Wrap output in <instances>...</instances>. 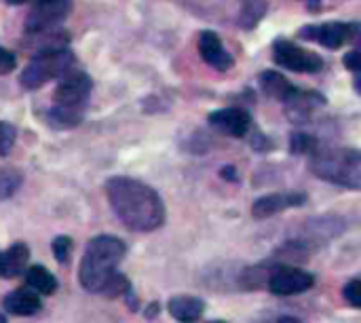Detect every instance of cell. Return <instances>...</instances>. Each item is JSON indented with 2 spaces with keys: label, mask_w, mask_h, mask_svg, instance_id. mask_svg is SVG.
<instances>
[{
  "label": "cell",
  "mask_w": 361,
  "mask_h": 323,
  "mask_svg": "<svg viewBox=\"0 0 361 323\" xmlns=\"http://www.w3.org/2000/svg\"><path fill=\"white\" fill-rule=\"evenodd\" d=\"M311 169L315 176L349 186V188H361V157L355 148H322L313 152Z\"/></svg>",
  "instance_id": "3"
},
{
  "label": "cell",
  "mask_w": 361,
  "mask_h": 323,
  "mask_svg": "<svg viewBox=\"0 0 361 323\" xmlns=\"http://www.w3.org/2000/svg\"><path fill=\"white\" fill-rule=\"evenodd\" d=\"M317 146H319V142L309 133H294L290 140L292 152H298V154H313L317 150Z\"/></svg>",
  "instance_id": "21"
},
{
  "label": "cell",
  "mask_w": 361,
  "mask_h": 323,
  "mask_svg": "<svg viewBox=\"0 0 361 323\" xmlns=\"http://www.w3.org/2000/svg\"><path fill=\"white\" fill-rule=\"evenodd\" d=\"M127 288H129L127 277H123V275L114 273V275L108 279V284L104 286V290H102L99 294H104V296H108V298H116V296L125 294V292H127Z\"/></svg>",
  "instance_id": "22"
},
{
  "label": "cell",
  "mask_w": 361,
  "mask_h": 323,
  "mask_svg": "<svg viewBox=\"0 0 361 323\" xmlns=\"http://www.w3.org/2000/svg\"><path fill=\"white\" fill-rule=\"evenodd\" d=\"M70 250H72V241L68 237H57L53 241V256L57 262H68Z\"/></svg>",
  "instance_id": "24"
},
{
  "label": "cell",
  "mask_w": 361,
  "mask_h": 323,
  "mask_svg": "<svg viewBox=\"0 0 361 323\" xmlns=\"http://www.w3.org/2000/svg\"><path fill=\"white\" fill-rule=\"evenodd\" d=\"M23 178L19 171L15 169H0V201L8 199L17 193V188L21 186Z\"/></svg>",
  "instance_id": "19"
},
{
  "label": "cell",
  "mask_w": 361,
  "mask_h": 323,
  "mask_svg": "<svg viewBox=\"0 0 361 323\" xmlns=\"http://www.w3.org/2000/svg\"><path fill=\"white\" fill-rule=\"evenodd\" d=\"M6 2H8V4H23L25 0H6Z\"/></svg>",
  "instance_id": "29"
},
{
  "label": "cell",
  "mask_w": 361,
  "mask_h": 323,
  "mask_svg": "<svg viewBox=\"0 0 361 323\" xmlns=\"http://www.w3.org/2000/svg\"><path fill=\"white\" fill-rule=\"evenodd\" d=\"M305 199H307L305 195H267V197H260L252 205V214L254 218H269L292 205H302Z\"/></svg>",
  "instance_id": "12"
},
{
  "label": "cell",
  "mask_w": 361,
  "mask_h": 323,
  "mask_svg": "<svg viewBox=\"0 0 361 323\" xmlns=\"http://www.w3.org/2000/svg\"><path fill=\"white\" fill-rule=\"evenodd\" d=\"M260 83H262L264 93L271 95L273 99H279V102H288L292 97V93L296 91V87H292L286 76H281L279 72H273V70L262 72Z\"/></svg>",
  "instance_id": "16"
},
{
  "label": "cell",
  "mask_w": 361,
  "mask_h": 323,
  "mask_svg": "<svg viewBox=\"0 0 361 323\" xmlns=\"http://www.w3.org/2000/svg\"><path fill=\"white\" fill-rule=\"evenodd\" d=\"M345 66L349 68V70H353V72H357L361 68V59H360V53L357 51H351V53H347L345 55Z\"/></svg>",
  "instance_id": "27"
},
{
  "label": "cell",
  "mask_w": 361,
  "mask_h": 323,
  "mask_svg": "<svg viewBox=\"0 0 361 323\" xmlns=\"http://www.w3.org/2000/svg\"><path fill=\"white\" fill-rule=\"evenodd\" d=\"M106 195L118 220L137 233H148L165 222V205L161 197L144 182L133 178H110Z\"/></svg>",
  "instance_id": "1"
},
{
  "label": "cell",
  "mask_w": 361,
  "mask_h": 323,
  "mask_svg": "<svg viewBox=\"0 0 361 323\" xmlns=\"http://www.w3.org/2000/svg\"><path fill=\"white\" fill-rule=\"evenodd\" d=\"M345 300H349L351 307H361V294H360V281L353 279L347 284L345 288Z\"/></svg>",
  "instance_id": "25"
},
{
  "label": "cell",
  "mask_w": 361,
  "mask_h": 323,
  "mask_svg": "<svg viewBox=\"0 0 361 323\" xmlns=\"http://www.w3.org/2000/svg\"><path fill=\"white\" fill-rule=\"evenodd\" d=\"M209 323H226V322H209Z\"/></svg>",
  "instance_id": "31"
},
{
  "label": "cell",
  "mask_w": 361,
  "mask_h": 323,
  "mask_svg": "<svg viewBox=\"0 0 361 323\" xmlns=\"http://www.w3.org/2000/svg\"><path fill=\"white\" fill-rule=\"evenodd\" d=\"M209 125L220 129L226 135L233 138H243L250 127H252V116L241 110V108H226V110H216L207 116Z\"/></svg>",
  "instance_id": "10"
},
{
  "label": "cell",
  "mask_w": 361,
  "mask_h": 323,
  "mask_svg": "<svg viewBox=\"0 0 361 323\" xmlns=\"http://www.w3.org/2000/svg\"><path fill=\"white\" fill-rule=\"evenodd\" d=\"M70 8L72 0H34L25 19V30L30 34L51 32L68 17Z\"/></svg>",
  "instance_id": "5"
},
{
  "label": "cell",
  "mask_w": 361,
  "mask_h": 323,
  "mask_svg": "<svg viewBox=\"0 0 361 323\" xmlns=\"http://www.w3.org/2000/svg\"><path fill=\"white\" fill-rule=\"evenodd\" d=\"M15 66H17L15 55H13L11 51H6V49H2V47H0V74H8V72H13V70H15Z\"/></svg>",
  "instance_id": "26"
},
{
  "label": "cell",
  "mask_w": 361,
  "mask_h": 323,
  "mask_svg": "<svg viewBox=\"0 0 361 323\" xmlns=\"http://www.w3.org/2000/svg\"><path fill=\"white\" fill-rule=\"evenodd\" d=\"M355 28H357L355 23L330 21V23H322V25H307L300 30L298 36L305 40H317L319 44H324L328 49H338L355 34Z\"/></svg>",
  "instance_id": "9"
},
{
  "label": "cell",
  "mask_w": 361,
  "mask_h": 323,
  "mask_svg": "<svg viewBox=\"0 0 361 323\" xmlns=\"http://www.w3.org/2000/svg\"><path fill=\"white\" fill-rule=\"evenodd\" d=\"M25 279H27V286H30L32 290H36L38 294L49 296V294H53V292L57 290L55 277H53L44 267H40V264H38V267H32V269L27 271Z\"/></svg>",
  "instance_id": "17"
},
{
  "label": "cell",
  "mask_w": 361,
  "mask_h": 323,
  "mask_svg": "<svg viewBox=\"0 0 361 323\" xmlns=\"http://www.w3.org/2000/svg\"><path fill=\"white\" fill-rule=\"evenodd\" d=\"M277 323H300V322H296L294 317H281Z\"/></svg>",
  "instance_id": "28"
},
{
  "label": "cell",
  "mask_w": 361,
  "mask_h": 323,
  "mask_svg": "<svg viewBox=\"0 0 361 323\" xmlns=\"http://www.w3.org/2000/svg\"><path fill=\"white\" fill-rule=\"evenodd\" d=\"M267 13V2L264 0H247L241 8L239 15V25H243L245 30H254L256 23L264 17Z\"/></svg>",
  "instance_id": "18"
},
{
  "label": "cell",
  "mask_w": 361,
  "mask_h": 323,
  "mask_svg": "<svg viewBox=\"0 0 361 323\" xmlns=\"http://www.w3.org/2000/svg\"><path fill=\"white\" fill-rule=\"evenodd\" d=\"M2 305L6 309V313L21 315V317L34 315V313L40 311V298L34 292H30V290H15V292H11L4 298Z\"/></svg>",
  "instance_id": "14"
},
{
  "label": "cell",
  "mask_w": 361,
  "mask_h": 323,
  "mask_svg": "<svg viewBox=\"0 0 361 323\" xmlns=\"http://www.w3.org/2000/svg\"><path fill=\"white\" fill-rule=\"evenodd\" d=\"M273 57L279 66L292 70V72H305V74H313L319 72L324 68V59L313 53V51H305L300 47H296L294 42L288 40H277L273 47Z\"/></svg>",
  "instance_id": "6"
},
{
  "label": "cell",
  "mask_w": 361,
  "mask_h": 323,
  "mask_svg": "<svg viewBox=\"0 0 361 323\" xmlns=\"http://www.w3.org/2000/svg\"><path fill=\"white\" fill-rule=\"evenodd\" d=\"M30 258V252L23 243H17L13 248H8L6 252H0V277H17L25 262Z\"/></svg>",
  "instance_id": "15"
},
{
  "label": "cell",
  "mask_w": 361,
  "mask_h": 323,
  "mask_svg": "<svg viewBox=\"0 0 361 323\" xmlns=\"http://www.w3.org/2000/svg\"><path fill=\"white\" fill-rule=\"evenodd\" d=\"M74 53L66 47L38 51L19 76L23 89H38L53 78H63L74 68Z\"/></svg>",
  "instance_id": "4"
},
{
  "label": "cell",
  "mask_w": 361,
  "mask_h": 323,
  "mask_svg": "<svg viewBox=\"0 0 361 323\" xmlns=\"http://www.w3.org/2000/svg\"><path fill=\"white\" fill-rule=\"evenodd\" d=\"M199 53H201L205 63H209L212 68H216L220 72L233 68V57L224 51L222 40L214 32H201L199 34Z\"/></svg>",
  "instance_id": "11"
},
{
  "label": "cell",
  "mask_w": 361,
  "mask_h": 323,
  "mask_svg": "<svg viewBox=\"0 0 361 323\" xmlns=\"http://www.w3.org/2000/svg\"><path fill=\"white\" fill-rule=\"evenodd\" d=\"M0 323H6V317H4V315H0Z\"/></svg>",
  "instance_id": "30"
},
{
  "label": "cell",
  "mask_w": 361,
  "mask_h": 323,
  "mask_svg": "<svg viewBox=\"0 0 361 323\" xmlns=\"http://www.w3.org/2000/svg\"><path fill=\"white\" fill-rule=\"evenodd\" d=\"M82 121V110H68V108H53L51 123L57 127H74Z\"/></svg>",
  "instance_id": "20"
},
{
  "label": "cell",
  "mask_w": 361,
  "mask_h": 323,
  "mask_svg": "<svg viewBox=\"0 0 361 323\" xmlns=\"http://www.w3.org/2000/svg\"><path fill=\"white\" fill-rule=\"evenodd\" d=\"M15 138H17V129L11 123L0 121V157H6L11 152Z\"/></svg>",
  "instance_id": "23"
},
{
  "label": "cell",
  "mask_w": 361,
  "mask_h": 323,
  "mask_svg": "<svg viewBox=\"0 0 361 323\" xmlns=\"http://www.w3.org/2000/svg\"><path fill=\"white\" fill-rule=\"evenodd\" d=\"M89 93H91V78L85 72H68L59 80L53 97H55V106L57 108L82 110Z\"/></svg>",
  "instance_id": "7"
},
{
  "label": "cell",
  "mask_w": 361,
  "mask_h": 323,
  "mask_svg": "<svg viewBox=\"0 0 361 323\" xmlns=\"http://www.w3.org/2000/svg\"><path fill=\"white\" fill-rule=\"evenodd\" d=\"M315 286V277L307 271L294 269V267H281L277 269L269 279V290L277 296H294L311 290Z\"/></svg>",
  "instance_id": "8"
},
{
  "label": "cell",
  "mask_w": 361,
  "mask_h": 323,
  "mask_svg": "<svg viewBox=\"0 0 361 323\" xmlns=\"http://www.w3.org/2000/svg\"><path fill=\"white\" fill-rule=\"evenodd\" d=\"M125 256V243L116 237H95L87 243L80 260V284L87 292H102L116 273V264Z\"/></svg>",
  "instance_id": "2"
},
{
  "label": "cell",
  "mask_w": 361,
  "mask_h": 323,
  "mask_svg": "<svg viewBox=\"0 0 361 323\" xmlns=\"http://www.w3.org/2000/svg\"><path fill=\"white\" fill-rule=\"evenodd\" d=\"M203 311H205L203 300H199L195 296H176L169 300V313L176 322L180 323L199 322Z\"/></svg>",
  "instance_id": "13"
}]
</instances>
